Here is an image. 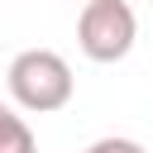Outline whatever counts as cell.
<instances>
[{"label": "cell", "instance_id": "4", "mask_svg": "<svg viewBox=\"0 0 153 153\" xmlns=\"http://www.w3.org/2000/svg\"><path fill=\"white\" fill-rule=\"evenodd\" d=\"M81 153H148L139 139H124V134H110V139H96L91 148H81Z\"/></svg>", "mask_w": 153, "mask_h": 153}, {"label": "cell", "instance_id": "3", "mask_svg": "<svg viewBox=\"0 0 153 153\" xmlns=\"http://www.w3.org/2000/svg\"><path fill=\"white\" fill-rule=\"evenodd\" d=\"M0 153H38L33 129H29L24 115H14L5 100H0Z\"/></svg>", "mask_w": 153, "mask_h": 153}, {"label": "cell", "instance_id": "1", "mask_svg": "<svg viewBox=\"0 0 153 153\" xmlns=\"http://www.w3.org/2000/svg\"><path fill=\"white\" fill-rule=\"evenodd\" d=\"M5 86H10V96H14L19 110H29V115H53V110H62V105L72 100L76 76H72V67H67L62 53H53V48H24V53L10 57Z\"/></svg>", "mask_w": 153, "mask_h": 153}, {"label": "cell", "instance_id": "2", "mask_svg": "<svg viewBox=\"0 0 153 153\" xmlns=\"http://www.w3.org/2000/svg\"><path fill=\"white\" fill-rule=\"evenodd\" d=\"M139 43V19H134V5L129 0H86L81 14H76V48L110 67V62H124Z\"/></svg>", "mask_w": 153, "mask_h": 153}, {"label": "cell", "instance_id": "5", "mask_svg": "<svg viewBox=\"0 0 153 153\" xmlns=\"http://www.w3.org/2000/svg\"><path fill=\"white\" fill-rule=\"evenodd\" d=\"M81 5H86V0H81Z\"/></svg>", "mask_w": 153, "mask_h": 153}]
</instances>
